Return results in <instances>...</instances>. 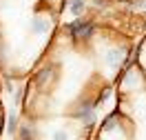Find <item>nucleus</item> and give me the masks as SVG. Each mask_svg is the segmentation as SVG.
<instances>
[{
    "label": "nucleus",
    "mask_w": 146,
    "mask_h": 140,
    "mask_svg": "<svg viewBox=\"0 0 146 140\" xmlns=\"http://www.w3.org/2000/svg\"><path fill=\"white\" fill-rule=\"evenodd\" d=\"M66 31H69L71 38H82V40H86V38H91V33L95 31V25H93V22H86V20H82V18H75L73 22L66 25Z\"/></svg>",
    "instance_id": "1"
},
{
    "label": "nucleus",
    "mask_w": 146,
    "mask_h": 140,
    "mask_svg": "<svg viewBox=\"0 0 146 140\" xmlns=\"http://www.w3.org/2000/svg\"><path fill=\"white\" fill-rule=\"evenodd\" d=\"M31 29H33V33H46L49 31V20H44L42 16H33Z\"/></svg>",
    "instance_id": "2"
},
{
    "label": "nucleus",
    "mask_w": 146,
    "mask_h": 140,
    "mask_svg": "<svg viewBox=\"0 0 146 140\" xmlns=\"http://www.w3.org/2000/svg\"><path fill=\"white\" fill-rule=\"evenodd\" d=\"M84 9H86V0H71L69 2V11H71V16H75V18H82Z\"/></svg>",
    "instance_id": "3"
},
{
    "label": "nucleus",
    "mask_w": 146,
    "mask_h": 140,
    "mask_svg": "<svg viewBox=\"0 0 146 140\" xmlns=\"http://www.w3.org/2000/svg\"><path fill=\"white\" fill-rule=\"evenodd\" d=\"M18 116H16V111H11L9 116H7V131H9L11 136H16V131H18Z\"/></svg>",
    "instance_id": "4"
},
{
    "label": "nucleus",
    "mask_w": 146,
    "mask_h": 140,
    "mask_svg": "<svg viewBox=\"0 0 146 140\" xmlns=\"http://www.w3.org/2000/svg\"><path fill=\"white\" fill-rule=\"evenodd\" d=\"M16 133H18V136H20V140H31V129H29L27 125H20Z\"/></svg>",
    "instance_id": "5"
},
{
    "label": "nucleus",
    "mask_w": 146,
    "mask_h": 140,
    "mask_svg": "<svg viewBox=\"0 0 146 140\" xmlns=\"http://www.w3.org/2000/svg\"><path fill=\"white\" fill-rule=\"evenodd\" d=\"M51 140H69V131H64V129H55L53 133H51Z\"/></svg>",
    "instance_id": "6"
},
{
    "label": "nucleus",
    "mask_w": 146,
    "mask_h": 140,
    "mask_svg": "<svg viewBox=\"0 0 146 140\" xmlns=\"http://www.w3.org/2000/svg\"><path fill=\"white\" fill-rule=\"evenodd\" d=\"M20 98H22V89H18V91L13 93V100H16V104L20 102Z\"/></svg>",
    "instance_id": "7"
}]
</instances>
